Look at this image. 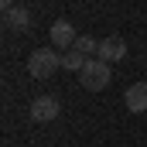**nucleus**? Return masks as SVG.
<instances>
[{
  "mask_svg": "<svg viewBox=\"0 0 147 147\" xmlns=\"http://www.w3.org/2000/svg\"><path fill=\"white\" fill-rule=\"evenodd\" d=\"M58 69H62V55L55 48H34L31 58H28V72L34 75V79H48V75L58 72Z\"/></svg>",
  "mask_w": 147,
  "mask_h": 147,
  "instance_id": "2",
  "label": "nucleus"
},
{
  "mask_svg": "<svg viewBox=\"0 0 147 147\" xmlns=\"http://www.w3.org/2000/svg\"><path fill=\"white\" fill-rule=\"evenodd\" d=\"M48 38H51V45H55V48H75V38H79V34H75L72 24L62 17V21H55V24H51Z\"/></svg>",
  "mask_w": 147,
  "mask_h": 147,
  "instance_id": "5",
  "label": "nucleus"
},
{
  "mask_svg": "<svg viewBox=\"0 0 147 147\" xmlns=\"http://www.w3.org/2000/svg\"><path fill=\"white\" fill-rule=\"evenodd\" d=\"M0 7H3V14H7V10H14L17 3H14V0H0Z\"/></svg>",
  "mask_w": 147,
  "mask_h": 147,
  "instance_id": "10",
  "label": "nucleus"
},
{
  "mask_svg": "<svg viewBox=\"0 0 147 147\" xmlns=\"http://www.w3.org/2000/svg\"><path fill=\"white\" fill-rule=\"evenodd\" d=\"M123 103H127L130 113H147V82H134V86L127 89Z\"/></svg>",
  "mask_w": 147,
  "mask_h": 147,
  "instance_id": "6",
  "label": "nucleus"
},
{
  "mask_svg": "<svg viewBox=\"0 0 147 147\" xmlns=\"http://www.w3.org/2000/svg\"><path fill=\"white\" fill-rule=\"evenodd\" d=\"M31 120L34 123H51V120H58V113H62V106H58V99L55 96H38L34 103H31Z\"/></svg>",
  "mask_w": 147,
  "mask_h": 147,
  "instance_id": "3",
  "label": "nucleus"
},
{
  "mask_svg": "<svg viewBox=\"0 0 147 147\" xmlns=\"http://www.w3.org/2000/svg\"><path fill=\"white\" fill-rule=\"evenodd\" d=\"M3 21H7L10 31H28V28H31V10H28V7H14V10L3 14Z\"/></svg>",
  "mask_w": 147,
  "mask_h": 147,
  "instance_id": "7",
  "label": "nucleus"
},
{
  "mask_svg": "<svg viewBox=\"0 0 147 147\" xmlns=\"http://www.w3.org/2000/svg\"><path fill=\"white\" fill-rule=\"evenodd\" d=\"M110 79H113V69H110V62H103V58H89L86 69L79 72L82 89H89V92H103L110 86Z\"/></svg>",
  "mask_w": 147,
  "mask_h": 147,
  "instance_id": "1",
  "label": "nucleus"
},
{
  "mask_svg": "<svg viewBox=\"0 0 147 147\" xmlns=\"http://www.w3.org/2000/svg\"><path fill=\"white\" fill-rule=\"evenodd\" d=\"M75 51H82L86 58H92V55H99V41L89 38V34H79L75 38Z\"/></svg>",
  "mask_w": 147,
  "mask_h": 147,
  "instance_id": "9",
  "label": "nucleus"
},
{
  "mask_svg": "<svg viewBox=\"0 0 147 147\" xmlns=\"http://www.w3.org/2000/svg\"><path fill=\"white\" fill-rule=\"evenodd\" d=\"M86 62H89V58H86L82 51H75V48H69V51L62 55V69H65V72H82Z\"/></svg>",
  "mask_w": 147,
  "mask_h": 147,
  "instance_id": "8",
  "label": "nucleus"
},
{
  "mask_svg": "<svg viewBox=\"0 0 147 147\" xmlns=\"http://www.w3.org/2000/svg\"><path fill=\"white\" fill-rule=\"evenodd\" d=\"M96 58H103V62H123V58H127V41H123V38L120 34H113V38H103V41H99V55H96Z\"/></svg>",
  "mask_w": 147,
  "mask_h": 147,
  "instance_id": "4",
  "label": "nucleus"
}]
</instances>
